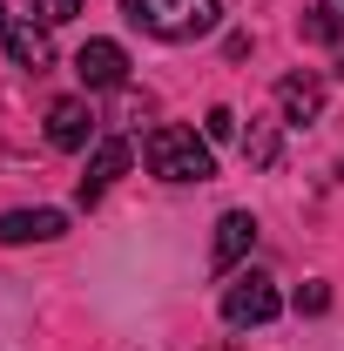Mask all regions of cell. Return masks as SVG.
I'll return each instance as SVG.
<instances>
[{
	"label": "cell",
	"instance_id": "obj_2",
	"mask_svg": "<svg viewBox=\"0 0 344 351\" xmlns=\"http://www.w3.org/2000/svg\"><path fill=\"white\" fill-rule=\"evenodd\" d=\"M129 21L156 41H196L223 21V0H122Z\"/></svg>",
	"mask_w": 344,
	"mask_h": 351
},
{
	"label": "cell",
	"instance_id": "obj_7",
	"mask_svg": "<svg viewBox=\"0 0 344 351\" xmlns=\"http://www.w3.org/2000/svg\"><path fill=\"white\" fill-rule=\"evenodd\" d=\"M75 75H82L88 88H122V82H129V54H122V41H88L82 54H75Z\"/></svg>",
	"mask_w": 344,
	"mask_h": 351
},
{
	"label": "cell",
	"instance_id": "obj_1",
	"mask_svg": "<svg viewBox=\"0 0 344 351\" xmlns=\"http://www.w3.org/2000/svg\"><path fill=\"white\" fill-rule=\"evenodd\" d=\"M142 156H149V169L162 176V182H210V176H216L210 135L182 129V122H162V129H149Z\"/></svg>",
	"mask_w": 344,
	"mask_h": 351
},
{
	"label": "cell",
	"instance_id": "obj_8",
	"mask_svg": "<svg viewBox=\"0 0 344 351\" xmlns=\"http://www.w3.org/2000/svg\"><path fill=\"white\" fill-rule=\"evenodd\" d=\"M277 108H284L291 129L317 122V115H324V82H317V75H284V82H277Z\"/></svg>",
	"mask_w": 344,
	"mask_h": 351
},
{
	"label": "cell",
	"instance_id": "obj_11",
	"mask_svg": "<svg viewBox=\"0 0 344 351\" xmlns=\"http://www.w3.org/2000/svg\"><path fill=\"white\" fill-rule=\"evenodd\" d=\"M304 41H344V0H310Z\"/></svg>",
	"mask_w": 344,
	"mask_h": 351
},
{
	"label": "cell",
	"instance_id": "obj_5",
	"mask_svg": "<svg viewBox=\"0 0 344 351\" xmlns=\"http://www.w3.org/2000/svg\"><path fill=\"white\" fill-rule=\"evenodd\" d=\"M250 243H257V217H250V210H223V217H216V243H210V270L230 277L236 263L250 257Z\"/></svg>",
	"mask_w": 344,
	"mask_h": 351
},
{
	"label": "cell",
	"instance_id": "obj_3",
	"mask_svg": "<svg viewBox=\"0 0 344 351\" xmlns=\"http://www.w3.org/2000/svg\"><path fill=\"white\" fill-rule=\"evenodd\" d=\"M284 311V298H277V284L263 277V270H243L230 291H223V324H236V331H250V324H270Z\"/></svg>",
	"mask_w": 344,
	"mask_h": 351
},
{
	"label": "cell",
	"instance_id": "obj_14",
	"mask_svg": "<svg viewBox=\"0 0 344 351\" xmlns=\"http://www.w3.org/2000/svg\"><path fill=\"white\" fill-rule=\"evenodd\" d=\"M203 135H210V142H230V135H236V115H230V108H210Z\"/></svg>",
	"mask_w": 344,
	"mask_h": 351
},
{
	"label": "cell",
	"instance_id": "obj_6",
	"mask_svg": "<svg viewBox=\"0 0 344 351\" xmlns=\"http://www.w3.org/2000/svg\"><path fill=\"white\" fill-rule=\"evenodd\" d=\"M95 129H101V122H95V108H88L82 95H61V101L47 108V142H54V149H88Z\"/></svg>",
	"mask_w": 344,
	"mask_h": 351
},
{
	"label": "cell",
	"instance_id": "obj_4",
	"mask_svg": "<svg viewBox=\"0 0 344 351\" xmlns=\"http://www.w3.org/2000/svg\"><path fill=\"white\" fill-rule=\"evenodd\" d=\"M129 162H135L129 135H101V142H95V156H88V176H82V203H88V210H95V203L115 189V176H129Z\"/></svg>",
	"mask_w": 344,
	"mask_h": 351
},
{
	"label": "cell",
	"instance_id": "obj_16",
	"mask_svg": "<svg viewBox=\"0 0 344 351\" xmlns=\"http://www.w3.org/2000/svg\"><path fill=\"white\" fill-rule=\"evenodd\" d=\"M7 34H14V14H7V7H0V47H7Z\"/></svg>",
	"mask_w": 344,
	"mask_h": 351
},
{
	"label": "cell",
	"instance_id": "obj_10",
	"mask_svg": "<svg viewBox=\"0 0 344 351\" xmlns=\"http://www.w3.org/2000/svg\"><path fill=\"white\" fill-rule=\"evenodd\" d=\"M7 54H14V68H27V75H41L54 68V41H47V27L27 14V21H14V34H7Z\"/></svg>",
	"mask_w": 344,
	"mask_h": 351
},
{
	"label": "cell",
	"instance_id": "obj_12",
	"mask_svg": "<svg viewBox=\"0 0 344 351\" xmlns=\"http://www.w3.org/2000/svg\"><path fill=\"white\" fill-rule=\"evenodd\" d=\"M27 7H34V21H41V27H61V21L88 14V0H27Z\"/></svg>",
	"mask_w": 344,
	"mask_h": 351
},
{
	"label": "cell",
	"instance_id": "obj_13",
	"mask_svg": "<svg viewBox=\"0 0 344 351\" xmlns=\"http://www.w3.org/2000/svg\"><path fill=\"white\" fill-rule=\"evenodd\" d=\"M243 156H250V162H277V135H270V129L257 122V129L243 135Z\"/></svg>",
	"mask_w": 344,
	"mask_h": 351
},
{
	"label": "cell",
	"instance_id": "obj_15",
	"mask_svg": "<svg viewBox=\"0 0 344 351\" xmlns=\"http://www.w3.org/2000/svg\"><path fill=\"white\" fill-rule=\"evenodd\" d=\"M331 304V291H324V284H304V298H297V311H324Z\"/></svg>",
	"mask_w": 344,
	"mask_h": 351
},
{
	"label": "cell",
	"instance_id": "obj_9",
	"mask_svg": "<svg viewBox=\"0 0 344 351\" xmlns=\"http://www.w3.org/2000/svg\"><path fill=\"white\" fill-rule=\"evenodd\" d=\"M54 237H68L61 210H7L0 217V243H54Z\"/></svg>",
	"mask_w": 344,
	"mask_h": 351
}]
</instances>
